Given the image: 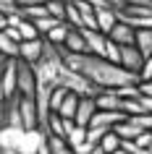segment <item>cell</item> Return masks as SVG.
Masks as SVG:
<instances>
[{
  "instance_id": "obj_1",
  "label": "cell",
  "mask_w": 152,
  "mask_h": 154,
  "mask_svg": "<svg viewBox=\"0 0 152 154\" xmlns=\"http://www.w3.org/2000/svg\"><path fill=\"white\" fill-rule=\"evenodd\" d=\"M18 94L21 97H34L37 89H40V81H37V73H34V65H29L26 60L18 57Z\"/></svg>"
},
{
  "instance_id": "obj_2",
  "label": "cell",
  "mask_w": 152,
  "mask_h": 154,
  "mask_svg": "<svg viewBox=\"0 0 152 154\" xmlns=\"http://www.w3.org/2000/svg\"><path fill=\"white\" fill-rule=\"evenodd\" d=\"M24 133H26V128H21V125H3V128H0V149H3V152L21 154Z\"/></svg>"
},
{
  "instance_id": "obj_3",
  "label": "cell",
  "mask_w": 152,
  "mask_h": 154,
  "mask_svg": "<svg viewBox=\"0 0 152 154\" xmlns=\"http://www.w3.org/2000/svg\"><path fill=\"white\" fill-rule=\"evenodd\" d=\"M18 57H5V65H3V73H0V86L8 97H16L18 94Z\"/></svg>"
},
{
  "instance_id": "obj_4",
  "label": "cell",
  "mask_w": 152,
  "mask_h": 154,
  "mask_svg": "<svg viewBox=\"0 0 152 154\" xmlns=\"http://www.w3.org/2000/svg\"><path fill=\"white\" fill-rule=\"evenodd\" d=\"M144 60L147 57L142 55V50L136 47V45H128V47H121V68H126V71H131V73H139L142 71V65H144Z\"/></svg>"
},
{
  "instance_id": "obj_5",
  "label": "cell",
  "mask_w": 152,
  "mask_h": 154,
  "mask_svg": "<svg viewBox=\"0 0 152 154\" xmlns=\"http://www.w3.org/2000/svg\"><path fill=\"white\" fill-rule=\"evenodd\" d=\"M42 52H45V37L24 39V42H21V52H18V57L26 60L29 65H37V63H40V57H42Z\"/></svg>"
},
{
  "instance_id": "obj_6",
  "label": "cell",
  "mask_w": 152,
  "mask_h": 154,
  "mask_svg": "<svg viewBox=\"0 0 152 154\" xmlns=\"http://www.w3.org/2000/svg\"><path fill=\"white\" fill-rule=\"evenodd\" d=\"M18 107H21L24 128H40V110H37V99H34V97H21V94H18Z\"/></svg>"
},
{
  "instance_id": "obj_7",
  "label": "cell",
  "mask_w": 152,
  "mask_h": 154,
  "mask_svg": "<svg viewBox=\"0 0 152 154\" xmlns=\"http://www.w3.org/2000/svg\"><path fill=\"white\" fill-rule=\"evenodd\" d=\"M97 110H110V112H123V97L115 89H102L97 94Z\"/></svg>"
},
{
  "instance_id": "obj_8",
  "label": "cell",
  "mask_w": 152,
  "mask_h": 154,
  "mask_svg": "<svg viewBox=\"0 0 152 154\" xmlns=\"http://www.w3.org/2000/svg\"><path fill=\"white\" fill-rule=\"evenodd\" d=\"M113 42H118L121 47H128V45H136V29L131 24H126V21H118V24L110 29V34H108Z\"/></svg>"
},
{
  "instance_id": "obj_9",
  "label": "cell",
  "mask_w": 152,
  "mask_h": 154,
  "mask_svg": "<svg viewBox=\"0 0 152 154\" xmlns=\"http://www.w3.org/2000/svg\"><path fill=\"white\" fill-rule=\"evenodd\" d=\"M95 112H97V99L95 97H81L79 99V110H76V115H73V120L79 123V125H87L89 128Z\"/></svg>"
},
{
  "instance_id": "obj_10",
  "label": "cell",
  "mask_w": 152,
  "mask_h": 154,
  "mask_svg": "<svg viewBox=\"0 0 152 154\" xmlns=\"http://www.w3.org/2000/svg\"><path fill=\"white\" fill-rule=\"evenodd\" d=\"M128 115L126 112H110V110H97L95 112V118H92V123L89 125H97V128H115L121 120H126Z\"/></svg>"
},
{
  "instance_id": "obj_11",
  "label": "cell",
  "mask_w": 152,
  "mask_h": 154,
  "mask_svg": "<svg viewBox=\"0 0 152 154\" xmlns=\"http://www.w3.org/2000/svg\"><path fill=\"white\" fill-rule=\"evenodd\" d=\"M84 37H87L89 45V55H105V47H108V34L100 32V29H84Z\"/></svg>"
},
{
  "instance_id": "obj_12",
  "label": "cell",
  "mask_w": 152,
  "mask_h": 154,
  "mask_svg": "<svg viewBox=\"0 0 152 154\" xmlns=\"http://www.w3.org/2000/svg\"><path fill=\"white\" fill-rule=\"evenodd\" d=\"M87 141V125H79L76 120H68L66 118V144L79 149L81 144Z\"/></svg>"
},
{
  "instance_id": "obj_13",
  "label": "cell",
  "mask_w": 152,
  "mask_h": 154,
  "mask_svg": "<svg viewBox=\"0 0 152 154\" xmlns=\"http://www.w3.org/2000/svg\"><path fill=\"white\" fill-rule=\"evenodd\" d=\"M63 50H68V52H89L84 29H73V26H71V32H68V39H66Z\"/></svg>"
},
{
  "instance_id": "obj_14",
  "label": "cell",
  "mask_w": 152,
  "mask_h": 154,
  "mask_svg": "<svg viewBox=\"0 0 152 154\" xmlns=\"http://www.w3.org/2000/svg\"><path fill=\"white\" fill-rule=\"evenodd\" d=\"M121 21L118 16V11H113V8H97V29L105 34H110V29Z\"/></svg>"
},
{
  "instance_id": "obj_15",
  "label": "cell",
  "mask_w": 152,
  "mask_h": 154,
  "mask_svg": "<svg viewBox=\"0 0 152 154\" xmlns=\"http://www.w3.org/2000/svg\"><path fill=\"white\" fill-rule=\"evenodd\" d=\"M79 99H81V94L68 91V94H66V99H63V105H60V110H58V115H60V118L73 120V115H76V110H79Z\"/></svg>"
},
{
  "instance_id": "obj_16",
  "label": "cell",
  "mask_w": 152,
  "mask_h": 154,
  "mask_svg": "<svg viewBox=\"0 0 152 154\" xmlns=\"http://www.w3.org/2000/svg\"><path fill=\"white\" fill-rule=\"evenodd\" d=\"M68 32H71V26L66 24V21H60V24H55L47 34H45V39L53 42V45H60V47H63L66 39H68Z\"/></svg>"
},
{
  "instance_id": "obj_17",
  "label": "cell",
  "mask_w": 152,
  "mask_h": 154,
  "mask_svg": "<svg viewBox=\"0 0 152 154\" xmlns=\"http://www.w3.org/2000/svg\"><path fill=\"white\" fill-rule=\"evenodd\" d=\"M18 52H21V45L16 39H11L5 32H0V55L3 57H18Z\"/></svg>"
},
{
  "instance_id": "obj_18",
  "label": "cell",
  "mask_w": 152,
  "mask_h": 154,
  "mask_svg": "<svg viewBox=\"0 0 152 154\" xmlns=\"http://www.w3.org/2000/svg\"><path fill=\"white\" fill-rule=\"evenodd\" d=\"M136 47L144 57H152V29H136Z\"/></svg>"
},
{
  "instance_id": "obj_19",
  "label": "cell",
  "mask_w": 152,
  "mask_h": 154,
  "mask_svg": "<svg viewBox=\"0 0 152 154\" xmlns=\"http://www.w3.org/2000/svg\"><path fill=\"white\" fill-rule=\"evenodd\" d=\"M66 24L73 26V29H84V21H81V11H79V5H76L73 0H68V3H66Z\"/></svg>"
},
{
  "instance_id": "obj_20",
  "label": "cell",
  "mask_w": 152,
  "mask_h": 154,
  "mask_svg": "<svg viewBox=\"0 0 152 154\" xmlns=\"http://www.w3.org/2000/svg\"><path fill=\"white\" fill-rule=\"evenodd\" d=\"M5 125H21L24 128V118H21V107H18V94L8 99V123Z\"/></svg>"
},
{
  "instance_id": "obj_21",
  "label": "cell",
  "mask_w": 152,
  "mask_h": 154,
  "mask_svg": "<svg viewBox=\"0 0 152 154\" xmlns=\"http://www.w3.org/2000/svg\"><path fill=\"white\" fill-rule=\"evenodd\" d=\"M113 131H115V133H118L121 138H136L139 133H142V128H139V125H134V123L128 120V118H126V120H121Z\"/></svg>"
},
{
  "instance_id": "obj_22",
  "label": "cell",
  "mask_w": 152,
  "mask_h": 154,
  "mask_svg": "<svg viewBox=\"0 0 152 154\" xmlns=\"http://www.w3.org/2000/svg\"><path fill=\"white\" fill-rule=\"evenodd\" d=\"M121 141H123V138H121L115 131H108V133L102 136V141H100V146H102L108 154H115V152L121 149Z\"/></svg>"
},
{
  "instance_id": "obj_23",
  "label": "cell",
  "mask_w": 152,
  "mask_h": 154,
  "mask_svg": "<svg viewBox=\"0 0 152 154\" xmlns=\"http://www.w3.org/2000/svg\"><path fill=\"white\" fill-rule=\"evenodd\" d=\"M16 26L21 29V37H24V39H37V37H42L40 29H37V24H34L32 18H21Z\"/></svg>"
},
{
  "instance_id": "obj_24",
  "label": "cell",
  "mask_w": 152,
  "mask_h": 154,
  "mask_svg": "<svg viewBox=\"0 0 152 154\" xmlns=\"http://www.w3.org/2000/svg\"><path fill=\"white\" fill-rule=\"evenodd\" d=\"M66 94H68L66 86H55V89H53V94H50V112H58V110H60Z\"/></svg>"
},
{
  "instance_id": "obj_25",
  "label": "cell",
  "mask_w": 152,
  "mask_h": 154,
  "mask_svg": "<svg viewBox=\"0 0 152 154\" xmlns=\"http://www.w3.org/2000/svg\"><path fill=\"white\" fill-rule=\"evenodd\" d=\"M66 3H68V0H47L50 16H55L58 21H66Z\"/></svg>"
},
{
  "instance_id": "obj_26",
  "label": "cell",
  "mask_w": 152,
  "mask_h": 154,
  "mask_svg": "<svg viewBox=\"0 0 152 154\" xmlns=\"http://www.w3.org/2000/svg\"><path fill=\"white\" fill-rule=\"evenodd\" d=\"M102 57H105V60H110V63H121V45L108 37V47H105V55Z\"/></svg>"
},
{
  "instance_id": "obj_27",
  "label": "cell",
  "mask_w": 152,
  "mask_h": 154,
  "mask_svg": "<svg viewBox=\"0 0 152 154\" xmlns=\"http://www.w3.org/2000/svg\"><path fill=\"white\" fill-rule=\"evenodd\" d=\"M21 11H24V16H26V18H32V21H37V18H45V16H50L47 5H26V8H21Z\"/></svg>"
},
{
  "instance_id": "obj_28",
  "label": "cell",
  "mask_w": 152,
  "mask_h": 154,
  "mask_svg": "<svg viewBox=\"0 0 152 154\" xmlns=\"http://www.w3.org/2000/svg\"><path fill=\"white\" fill-rule=\"evenodd\" d=\"M34 24H37V29H40V34L45 37V34H47V32H50V29H53L55 24H60V21H58L55 16H45V18H37Z\"/></svg>"
},
{
  "instance_id": "obj_29",
  "label": "cell",
  "mask_w": 152,
  "mask_h": 154,
  "mask_svg": "<svg viewBox=\"0 0 152 154\" xmlns=\"http://www.w3.org/2000/svg\"><path fill=\"white\" fill-rule=\"evenodd\" d=\"M108 131H110V128H97V125H89V128H87V141H89V144H100Z\"/></svg>"
},
{
  "instance_id": "obj_30",
  "label": "cell",
  "mask_w": 152,
  "mask_h": 154,
  "mask_svg": "<svg viewBox=\"0 0 152 154\" xmlns=\"http://www.w3.org/2000/svg\"><path fill=\"white\" fill-rule=\"evenodd\" d=\"M18 8H21V5H18V0H0V13H5V16L16 13Z\"/></svg>"
},
{
  "instance_id": "obj_31",
  "label": "cell",
  "mask_w": 152,
  "mask_h": 154,
  "mask_svg": "<svg viewBox=\"0 0 152 154\" xmlns=\"http://www.w3.org/2000/svg\"><path fill=\"white\" fill-rule=\"evenodd\" d=\"M139 81H152V57H147L139 71Z\"/></svg>"
},
{
  "instance_id": "obj_32",
  "label": "cell",
  "mask_w": 152,
  "mask_h": 154,
  "mask_svg": "<svg viewBox=\"0 0 152 154\" xmlns=\"http://www.w3.org/2000/svg\"><path fill=\"white\" fill-rule=\"evenodd\" d=\"M134 141L142 146V149H150V146H152V131H142V133H139Z\"/></svg>"
},
{
  "instance_id": "obj_33",
  "label": "cell",
  "mask_w": 152,
  "mask_h": 154,
  "mask_svg": "<svg viewBox=\"0 0 152 154\" xmlns=\"http://www.w3.org/2000/svg\"><path fill=\"white\" fill-rule=\"evenodd\" d=\"M102 3H105V8H113V11H118V13L128 8V0H102Z\"/></svg>"
},
{
  "instance_id": "obj_34",
  "label": "cell",
  "mask_w": 152,
  "mask_h": 154,
  "mask_svg": "<svg viewBox=\"0 0 152 154\" xmlns=\"http://www.w3.org/2000/svg\"><path fill=\"white\" fill-rule=\"evenodd\" d=\"M18 5L26 8V5H47V0H18Z\"/></svg>"
},
{
  "instance_id": "obj_35",
  "label": "cell",
  "mask_w": 152,
  "mask_h": 154,
  "mask_svg": "<svg viewBox=\"0 0 152 154\" xmlns=\"http://www.w3.org/2000/svg\"><path fill=\"white\" fill-rule=\"evenodd\" d=\"M139 89H142V94L152 97V81H139Z\"/></svg>"
},
{
  "instance_id": "obj_36",
  "label": "cell",
  "mask_w": 152,
  "mask_h": 154,
  "mask_svg": "<svg viewBox=\"0 0 152 154\" xmlns=\"http://www.w3.org/2000/svg\"><path fill=\"white\" fill-rule=\"evenodd\" d=\"M84 154H108V152H105V149H102L100 144H95V146H89V149H87Z\"/></svg>"
},
{
  "instance_id": "obj_37",
  "label": "cell",
  "mask_w": 152,
  "mask_h": 154,
  "mask_svg": "<svg viewBox=\"0 0 152 154\" xmlns=\"http://www.w3.org/2000/svg\"><path fill=\"white\" fill-rule=\"evenodd\" d=\"M5 26H8V16H5V13H0V32H3Z\"/></svg>"
},
{
  "instance_id": "obj_38",
  "label": "cell",
  "mask_w": 152,
  "mask_h": 154,
  "mask_svg": "<svg viewBox=\"0 0 152 154\" xmlns=\"http://www.w3.org/2000/svg\"><path fill=\"white\" fill-rule=\"evenodd\" d=\"M84 3H92L95 8H105V3H102V0H84Z\"/></svg>"
},
{
  "instance_id": "obj_39",
  "label": "cell",
  "mask_w": 152,
  "mask_h": 154,
  "mask_svg": "<svg viewBox=\"0 0 152 154\" xmlns=\"http://www.w3.org/2000/svg\"><path fill=\"white\" fill-rule=\"evenodd\" d=\"M3 65H5V57H0V73H3Z\"/></svg>"
},
{
  "instance_id": "obj_40",
  "label": "cell",
  "mask_w": 152,
  "mask_h": 154,
  "mask_svg": "<svg viewBox=\"0 0 152 154\" xmlns=\"http://www.w3.org/2000/svg\"><path fill=\"white\" fill-rule=\"evenodd\" d=\"M0 154H3V149H0Z\"/></svg>"
},
{
  "instance_id": "obj_41",
  "label": "cell",
  "mask_w": 152,
  "mask_h": 154,
  "mask_svg": "<svg viewBox=\"0 0 152 154\" xmlns=\"http://www.w3.org/2000/svg\"><path fill=\"white\" fill-rule=\"evenodd\" d=\"M0 57H3V55H0Z\"/></svg>"
}]
</instances>
